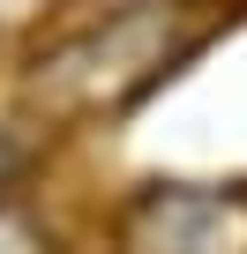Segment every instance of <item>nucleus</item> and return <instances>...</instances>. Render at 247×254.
<instances>
[{"label":"nucleus","instance_id":"5","mask_svg":"<svg viewBox=\"0 0 247 254\" xmlns=\"http://www.w3.org/2000/svg\"><path fill=\"white\" fill-rule=\"evenodd\" d=\"M30 8H38V0H0V30H8V23H23Z\"/></svg>","mask_w":247,"mask_h":254},{"label":"nucleus","instance_id":"4","mask_svg":"<svg viewBox=\"0 0 247 254\" xmlns=\"http://www.w3.org/2000/svg\"><path fill=\"white\" fill-rule=\"evenodd\" d=\"M8 172H23V142L8 135V127H0V180H8Z\"/></svg>","mask_w":247,"mask_h":254},{"label":"nucleus","instance_id":"2","mask_svg":"<svg viewBox=\"0 0 247 254\" xmlns=\"http://www.w3.org/2000/svg\"><path fill=\"white\" fill-rule=\"evenodd\" d=\"M128 254H247V202L217 187H158L128 217Z\"/></svg>","mask_w":247,"mask_h":254},{"label":"nucleus","instance_id":"3","mask_svg":"<svg viewBox=\"0 0 247 254\" xmlns=\"http://www.w3.org/2000/svg\"><path fill=\"white\" fill-rule=\"evenodd\" d=\"M0 254H45V232L30 217H0Z\"/></svg>","mask_w":247,"mask_h":254},{"label":"nucleus","instance_id":"1","mask_svg":"<svg viewBox=\"0 0 247 254\" xmlns=\"http://www.w3.org/2000/svg\"><path fill=\"white\" fill-rule=\"evenodd\" d=\"M172 60H180V23H172V8L143 0V8H120V15L90 23L60 53H45L30 67V90L45 105H68V112H120Z\"/></svg>","mask_w":247,"mask_h":254}]
</instances>
